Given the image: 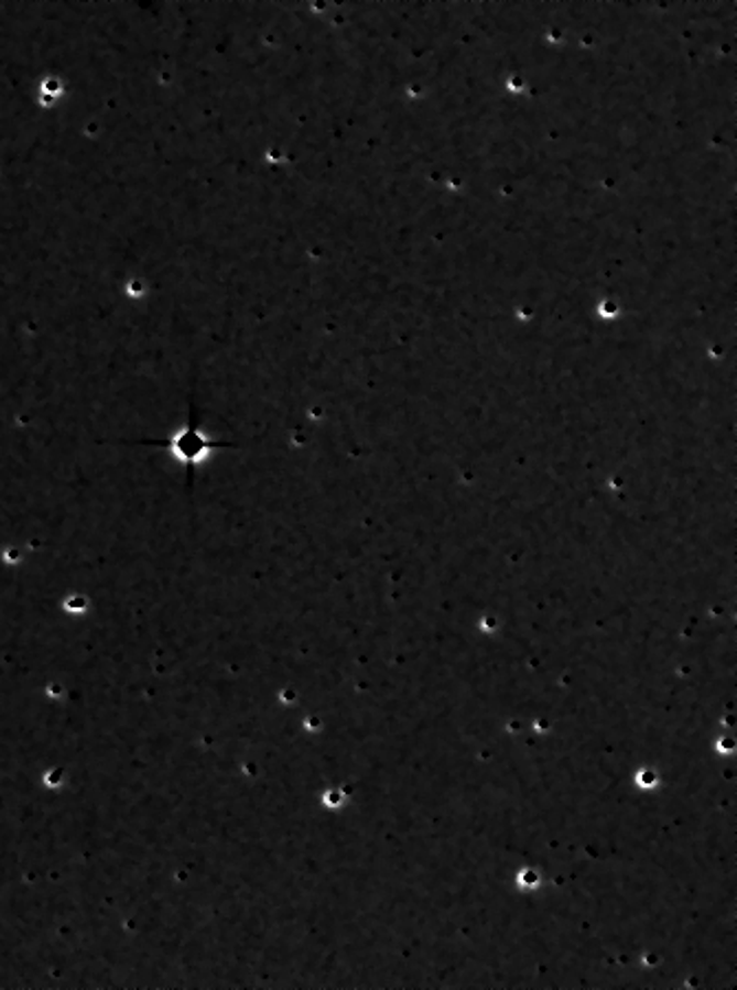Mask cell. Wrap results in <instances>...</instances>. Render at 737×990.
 <instances>
[{
	"mask_svg": "<svg viewBox=\"0 0 737 990\" xmlns=\"http://www.w3.org/2000/svg\"><path fill=\"white\" fill-rule=\"evenodd\" d=\"M163 447L176 463L185 465L187 469H194L196 465H203L209 458V454L216 449V443L198 425L187 423L181 429H176L170 438H165Z\"/></svg>",
	"mask_w": 737,
	"mask_h": 990,
	"instance_id": "6da1fadb",
	"label": "cell"
}]
</instances>
